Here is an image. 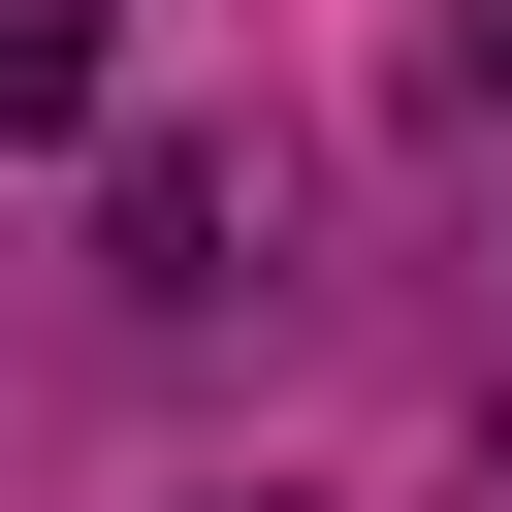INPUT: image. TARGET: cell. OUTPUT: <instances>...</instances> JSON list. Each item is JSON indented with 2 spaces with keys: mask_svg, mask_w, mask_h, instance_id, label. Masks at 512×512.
Returning <instances> with one entry per match:
<instances>
[{
  "mask_svg": "<svg viewBox=\"0 0 512 512\" xmlns=\"http://www.w3.org/2000/svg\"><path fill=\"white\" fill-rule=\"evenodd\" d=\"M480 96H512V0H480Z\"/></svg>",
  "mask_w": 512,
  "mask_h": 512,
  "instance_id": "cell-1",
  "label": "cell"
},
{
  "mask_svg": "<svg viewBox=\"0 0 512 512\" xmlns=\"http://www.w3.org/2000/svg\"><path fill=\"white\" fill-rule=\"evenodd\" d=\"M256 512H288V480H256Z\"/></svg>",
  "mask_w": 512,
  "mask_h": 512,
  "instance_id": "cell-2",
  "label": "cell"
}]
</instances>
